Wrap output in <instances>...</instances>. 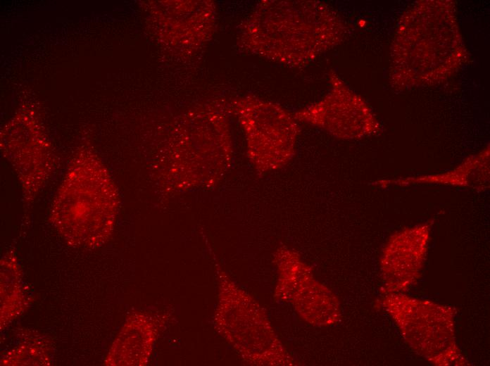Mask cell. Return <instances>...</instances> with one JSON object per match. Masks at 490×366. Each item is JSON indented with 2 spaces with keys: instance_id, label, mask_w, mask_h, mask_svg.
<instances>
[{
  "instance_id": "obj_1",
  "label": "cell",
  "mask_w": 490,
  "mask_h": 366,
  "mask_svg": "<svg viewBox=\"0 0 490 366\" xmlns=\"http://www.w3.org/2000/svg\"><path fill=\"white\" fill-rule=\"evenodd\" d=\"M117 188L98 158L80 154L54 198L51 223L70 245L95 248L111 237L118 209Z\"/></svg>"
},
{
  "instance_id": "obj_6",
  "label": "cell",
  "mask_w": 490,
  "mask_h": 366,
  "mask_svg": "<svg viewBox=\"0 0 490 366\" xmlns=\"http://www.w3.org/2000/svg\"><path fill=\"white\" fill-rule=\"evenodd\" d=\"M294 118L342 139H357L376 133L379 125L363 103L325 98L296 112Z\"/></svg>"
},
{
  "instance_id": "obj_3",
  "label": "cell",
  "mask_w": 490,
  "mask_h": 366,
  "mask_svg": "<svg viewBox=\"0 0 490 366\" xmlns=\"http://www.w3.org/2000/svg\"><path fill=\"white\" fill-rule=\"evenodd\" d=\"M236 111L258 172L278 170L291 160L299 132L294 115L275 103L254 100L239 103Z\"/></svg>"
},
{
  "instance_id": "obj_4",
  "label": "cell",
  "mask_w": 490,
  "mask_h": 366,
  "mask_svg": "<svg viewBox=\"0 0 490 366\" xmlns=\"http://www.w3.org/2000/svg\"><path fill=\"white\" fill-rule=\"evenodd\" d=\"M288 3L292 26L287 8H279L280 13H275L278 18L272 19L276 22V25H271L272 30L266 32H270V37H266L267 40L270 39L268 44H270L267 50L270 49V54L276 55L277 61L299 65L303 62L310 61L318 55L320 50L324 49L321 45L323 39L322 29L296 31L322 24L318 14L320 8H318L316 2L310 13L306 14L310 7L305 8L303 13L304 8H299L300 1Z\"/></svg>"
},
{
  "instance_id": "obj_8",
  "label": "cell",
  "mask_w": 490,
  "mask_h": 366,
  "mask_svg": "<svg viewBox=\"0 0 490 366\" xmlns=\"http://www.w3.org/2000/svg\"><path fill=\"white\" fill-rule=\"evenodd\" d=\"M375 184L382 188L441 185L484 191L489 188V151L470 157L446 172L383 179Z\"/></svg>"
},
{
  "instance_id": "obj_7",
  "label": "cell",
  "mask_w": 490,
  "mask_h": 366,
  "mask_svg": "<svg viewBox=\"0 0 490 366\" xmlns=\"http://www.w3.org/2000/svg\"><path fill=\"white\" fill-rule=\"evenodd\" d=\"M168 317L139 313L130 315L106 357L108 365H144Z\"/></svg>"
},
{
  "instance_id": "obj_2",
  "label": "cell",
  "mask_w": 490,
  "mask_h": 366,
  "mask_svg": "<svg viewBox=\"0 0 490 366\" xmlns=\"http://www.w3.org/2000/svg\"><path fill=\"white\" fill-rule=\"evenodd\" d=\"M384 305L408 343L435 365L465 364L454 337L452 308L396 293Z\"/></svg>"
},
{
  "instance_id": "obj_5",
  "label": "cell",
  "mask_w": 490,
  "mask_h": 366,
  "mask_svg": "<svg viewBox=\"0 0 490 366\" xmlns=\"http://www.w3.org/2000/svg\"><path fill=\"white\" fill-rule=\"evenodd\" d=\"M431 224L405 228L390 236L381 259L389 294L403 291L417 279L426 258Z\"/></svg>"
}]
</instances>
